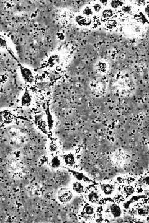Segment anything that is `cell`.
I'll list each match as a JSON object with an SVG mask.
<instances>
[{
    "instance_id": "9c48e42d",
    "label": "cell",
    "mask_w": 149,
    "mask_h": 223,
    "mask_svg": "<svg viewBox=\"0 0 149 223\" xmlns=\"http://www.w3.org/2000/svg\"><path fill=\"white\" fill-rule=\"evenodd\" d=\"M87 186L82 182L74 179L71 181L69 188L75 195H83L86 192Z\"/></svg>"
},
{
    "instance_id": "44dd1931",
    "label": "cell",
    "mask_w": 149,
    "mask_h": 223,
    "mask_svg": "<svg viewBox=\"0 0 149 223\" xmlns=\"http://www.w3.org/2000/svg\"><path fill=\"white\" fill-rule=\"evenodd\" d=\"M114 14L113 11L110 9H107L103 10L102 15L103 17L107 18L111 17Z\"/></svg>"
},
{
    "instance_id": "3957f363",
    "label": "cell",
    "mask_w": 149,
    "mask_h": 223,
    "mask_svg": "<svg viewBox=\"0 0 149 223\" xmlns=\"http://www.w3.org/2000/svg\"><path fill=\"white\" fill-rule=\"evenodd\" d=\"M103 210L107 218L117 220L122 218L124 215V209L120 203L110 201L104 205Z\"/></svg>"
},
{
    "instance_id": "30bf717a",
    "label": "cell",
    "mask_w": 149,
    "mask_h": 223,
    "mask_svg": "<svg viewBox=\"0 0 149 223\" xmlns=\"http://www.w3.org/2000/svg\"><path fill=\"white\" fill-rule=\"evenodd\" d=\"M133 211L134 216L138 218L145 219L148 217L149 215L148 204H142L137 207H136Z\"/></svg>"
},
{
    "instance_id": "7402d4cb",
    "label": "cell",
    "mask_w": 149,
    "mask_h": 223,
    "mask_svg": "<svg viewBox=\"0 0 149 223\" xmlns=\"http://www.w3.org/2000/svg\"><path fill=\"white\" fill-rule=\"evenodd\" d=\"M110 4L112 8L117 9L121 7L123 4V2L120 0H112Z\"/></svg>"
},
{
    "instance_id": "8fae6325",
    "label": "cell",
    "mask_w": 149,
    "mask_h": 223,
    "mask_svg": "<svg viewBox=\"0 0 149 223\" xmlns=\"http://www.w3.org/2000/svg\"><path fill=\"white\" fill-rule=\"evenodd\" d=\"M62 164L70 168L74 167L76 164L77 159L74 154L71 153L64 154L60 156Z\"/></svg>"
},
{
    "instance_id": "ac0fdd59",
    "label": "cell",
    "mask_w": 149,
    "mask_h": 223,
    "mask_svg": "<svg viewBox=\"0 0 149 223\" xmlns=\"http://www.w3.org/2000/svg\"><path fill=\"white\" fill-rule=\"evenodd\" d=\"M118 22L114 19L108 20L105 24L106 27L109 29L112 30L115 28L117 26Z\"/></svg>"
},
{
    "instance_id": "8992f818",
    "label": "cell",
    "mask_w": 149,
    "mask_h": 223,
    "mask_svg": "<svg viewBox=\"0 0 149 223\" xmlns=\"http://www.w3.org/2000/svg\"><path fill=\"white\" fill-rule=\"evenodd\" d=\"M147 197H148V195L144 193H135L128 197L120 204L124 210H129L138 202Z\"/></svg>"
},
{
    "instance_id": "9a60e30c",
    "label": "cell",
    "mask_w": 149,
    "mask_h": 223,
    "mask_svg": "<svg viewBox=\"0 0 149 223\" xmlns=\"http://www.w3.org/2000/svg\"><path fill=\"white\" fill-rule=\"evenodd\" d=\"M49 164L51 168L54 169L59 168L62 164L60 156L53 155L49 160Z\"/></svg>"
},
{
    "instance_id": "4fadbf2b",
    "label": "cell",
    "mask_w": 149,
    "mask_h": 223,
    "mask_svg": "<svg viewBox=\"0 0 149 223\" xmlns=\"http://www.w3.org/2000/svg\"><path fill=\"white\" fill-rule=\"evenodd\" d=\"M20 77L23 82L29 83L33 81V76L29 69L24 67H21L19 69Z\"/></svg>"
},
{
    "instance_id": "52a82bcc",
    "label": "cell",
    "mask_w": 149,
    "mask_h": 223,
    "mask_svg": "<svg viewBox=\"0 0 149 223\" xmlns=\"http://www.w3.org/2000/svg\"><path fill=\"white\" fill-rule=\"evenodd\" d=\"M74 195L69 187H63L59 188L57 191L56 198L60 203L65 204L72 200Z\"/></svg>"
},
{
    "instance_id": "5bb4252c",
    "label": "cell",
    "mask_w": 149,
    "mask_h": 223,
    "mask_svg": "<svg viewBox=\"0 0 149 223\" xmlns=\"http://www.w3.org/2000/svg\"><path fill=\"white\" fill-rule=\"evenodd\" d=\"M72 173L74 179L82 182L87 186L93 183L91 179L81 172L74 171Z\"/></svg>"
},
{
    "instance_id": "d6986e66",
    "label": "cell",
    "mask_w": 149,
    "mask_h": 223,
    "mask_svg": "<svg viewBox=\"0 0 149 223\" xmlns=\"http://www.w3.org/2000/svg\"><path fill=\"white\" fill-rule=\"evenodd\" d=\"M94 12L91 7L88 6L85 7L82 10V15L88 17L92 16Z\"/></svg>"
},
{
    "instance_id": "603a6c76",
    "label": "cell",
    "mask_w": 149,
    "mask_h": 223,
    "mask_svg": "<svg viewBox=\"0 0 149 223\" xmlns=\"http://www.w3.org/2000/svg\"><path fill=\"white\" fill-rule=\"evenodd\" d=\"M148 9H149V6L148 4L144 8V12L148 16Z\"/></svg>"
},
{
    "instance_id": "7a4b0ae2",
    "label": "cell",
    "mask_w": 149,
    "mask_h": 223,
    "mask_svg": "<svg viewBox=\"0 0 149 223\" xmlns=\"http://www.w3.org/2000/svg\"><path fill=\"white\" fill-rule=\"evenodd\" d=\"M96 189L102 198H110L114 197L117 194L119 190V185L115 181H104L97 185Z\"/></svg>"
},
{
    "instance_id": "6da1fadb",
    "label": "cell",
    "mask_w": 149,
    "mask_h": 223,
    "mask_svg": "<svg viewBox=\"0 0 149 223\" xmlns=\"http://www.w3.org/2000/svg\"><path fill=\"white\" fill-rule=\"evenodd\" d=\"M6 136L10 145L19 148L23 146L27 139V135L25 131L18 127H10L6 133Z\"/></svg>"
},
{
    "instance_id": "277c9868",
    "label": "cell",
    "mask_w": 149,
    "mask_h": 223,
    "mask_svg": "<svg viewBox=\"0 0 149 223\" xmlns=\"http://www.w3.org/2000/svg\"><path fill=\"white\" fill-rule=\"evenodd\" d=\"M97 216V205L85 202L80 207L78 213L79 220L85 222L96 219Z\"/></svg>"
},
{
    "instance_id": "2e32d148",
    "label": "cell",
    "mask_w": 149,
    "mask_h": 223,
    "mask_svg": "<svg viewBox=\"0 0 149 223\" xmlns=\"http://www.w3.org/2000/svg\"><path fill=\"white\" fill-rule=\"evenodd\" d=\"M137 180L139 186H142V187L144 188V189H146V188L148 189L149 175L148 174L141 176L138 178Z\"/></svg>"
},
{
    "instance_id": "ba28073f",
    "label": "cell",
    "mask_w": 149,
    "mask_h": 223,
    "mask_svg": "<svg viewBox=\"0 0 149 223\" xmlns=\"http://www.w3.org/2000/svg\"><path fill=\"white\" fill-rule=\"evenodd\" d=\"M83 195L85 202L96 205H97L102 198L96 188H91L87 190Z\"/></svg>"
},
{
    "instance_id": "5b68a950",
    "label": "cell",
    "mask_w": 149,
    "mask_h": 223,
    "mask_svg": "<svg viewBox=\"0 0 149 223\" xmlns=\"http://www.w3.org/2000/svg\"><path fill=\"white\" fill-rule=\"evenodd\" d=\"M17 118L16 112L9 108L0 109V127L6 128L13 125Z\"/></svg>"
},
{
    "instance_id": "7c38bea8",
    "label": "cell",
    "mask_w": 149,
    "mask_h": 223,
    "mask_svg": "<svg viewBox=\"0 0 149 223\" xmlns=\"http://www.w3.org/2000/svg\"><path fill=\"white\" fill-rule=\"evenodd\" d=\"M32 99L31 95L29 92L23 91L18 99V105L22 107H29L31 104Z\"/></svg>"
},
{
    "instance_id": "ffe728a7",
    "label": "cell",
    "mask_w": 149,
    "mask_h": 223,
    "mask_svg": "<svg viewBox=\"0 0 149 223\" xmlns=\"http://www.w3.org/2000/svg\"><path fill=\"white\" fill-rule=\"evenodd\" d=\"M94 12L98 13L102 11V4L99 2H94L91 7Z\"/></svg>"
},
{
    "instance_id": "e0dca14e",
    "label": "cell",
    "mask_w": 149,
    "mask_h": 223,
    "mask_svg": "<svg viewBox=\"0 0 149 223\" xmlns=\"http://www.w3.org/2000/svg\"><path fill=\"white\" fill-rule=\"evenodd\" d=\"M96 68L99 72H105L107 70V65L104 61H99L97 64Z\"/></svg>"
}]
</instances>
